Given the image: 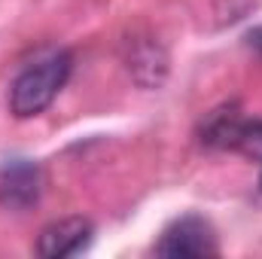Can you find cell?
<instances>
[{
	"label": "cell",
	"instance_id": "cell-5",
	"mask_svg": "<svg viewBox=\"0 0 262 259\" xmlns=\"http://www.w3.org/2000/svg\"><path fill=\"white\" fill-rule=\"evenodd\" d=\"M43 189V174L28 159H12L0 168V204L9 210H28L37 204Z\"/></svg>",
	"mask_w": 262,
	"mask_h": 259
},
{
	"label": "cell",
	"instance_id": "cell-9",
	"mask_svg": "<svg viewBox=\"0 0 262 259\" xmlns=\"http://www.w3.org/2000/svg\"><path fill=\"white\" fill-rule=\"evenodd\" d=\"M259 195H262V177H259Z\"/></svg>",
	"mask_w": 262,
	"mask_h": 259
},
{
	"label": "cell",
	"instance_id": "cell-3",
	"mask_svg": "<svg viewBox=\"0 0 262 259\" xmlns=\"http://www.w3.org/2000/svg\"><path fill=\"white\" fill-rule=\"evenodd\" d=\"M122 61L140 89H159L168 79V52L152 34H131L122 43Z\"/></svg>",
	"mask_w": 262,
	"mask_h": 259
},
{
	"label": "cell",
	"instance_id": "cell-4",
	"mask_svg": "<svg viewBox=\"0 0 262 259\" xmlns=\"http://www.w3.org/2000/svg\"><path fill=\"white\" fill-rule=\"evenodd\" d=\"M95 238V226L85 217H64L49 223L40 238H37V253L43 259H64V256H79Z\"/></svg>",
	"mask_w": 262,
	"mask_h": 259
},
{
	"label": "cell",
	"instance_id": "cell-8",
	"mask_svg": "<svg viewBox=\"0 0 262 259\" xmlns=\"http://www.w3.org/2000/svg\"><path fill=\"white\" fill-rule=\"evenodd\" d=\"M244 40H247V46H250V49L262 58V25H256L253 31H247V37H244Z\"/></svg>",
	"mask_w": 262,
	"mask_h": 259
},
{
	"label": "cell",
	"instance_id": "cell-2",
	"mask_svg": "<svg viewBox=\"0 0 262 259\" xmlns=\"http://www.w3.org/2000/svg\"><path fill=\"white\" fill-rule=\"evenodd\" d=\"M216 253H220L216 232L198 213H186V217L174 220L156 241V256L165 259H204L216 256Z\"/></svg>",
	"mask_w": 262,
	"mask_h": 259
},
{
	"label": "cell",
	"instance_id": "cell-1",
	"mask_svg": "<svg viewBox=\"0 0 262 259\" xmlns=\"http://www.w3.org/2000/svg\"><path fill=\"white\" fill-rule=\"evenodd\" d=\"M70 70H73V58L64 49L34 61L31 67H25L15 76V82L9 85V113L15 119L40 116L58 98V92L64 89Z\"/></svg>",
	"mask_w": 262,
	"mask_h": 259
},
{
	"label": "cell",
	"instance_id": "cell-7",
	"mask_svg": "<svg viewBox=\"0 0 262 259\" xmlns=\"http://www.w3.org/2000/svg\"><path fill=\"white\" fill-rule=\"evenodd\" d=\"M235 153L253 159V162H262V122L259 119H241L238 128H235V137H232V146Z\"/></svg>",
	"mask_w": 262,
	"mask_h": 259
},
{
	"label": "cell",
	"instance_id": "cell-6",
	"mask_svg": "<svg viewBox=\"0 0 262 259\" xmlns=\"http://www.w3.org/2000/svg\"><path fill=\"white\" fill-rule=\"evenodd\" d=\"M241 116L232 110V107H223V110H213L204 122H201V143L204 146H213V149H229L232 146V137H235V128H238Z\"/></svg>",
	"mask_w": 262,
	"mask_h": 259
}]
</instances>
